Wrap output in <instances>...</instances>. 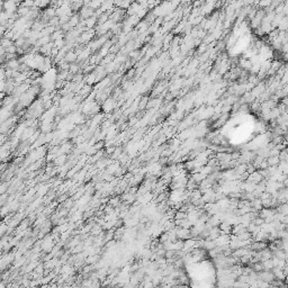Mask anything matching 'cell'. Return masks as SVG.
<instances>
[{"instance_id":"cell-3","label":"cell","mask_w":288,"mask_h":288,"mask_svg":"<svg viewBox=\"0 0 288 288\" xmlns=\"http://www.w3.org/2000/svg\"><path fill=\"white\" fill-rule=\"evenodd\" d=\"M2 99H5V94H4V92H0V102H1Z\"/></svg>"},{"instance_id":"cell-2","label":"cell","mask_w":288,"mask_h":288,"mask_svg":"<svg viewBox=\"0 0 288 288\" xmlns=\"http://www.w3.org/2000/svg\"><path fill=\"white\" fill-rule=\"evenodd\" d=\"M253 270L255 271V272H260V271L263 270V266H262V263H255V265L253 266Z\"/></svg>"},{"instance_id":"cell-1","label":"cell","mask_w":288,"mask_h":288,"mask_svg":"<svg viewBox=\"0 0 288 288\" xmlns=\"http://www.w3.org/2000/svg\"><path fill=\"white\" fill-rule=\"evenodd\" d=\"M253 120L249 116H242L234 120L232 125H229V137L232 142L242 143L250 137V134L253 133Z\"/></svg>"}]
</instances>
